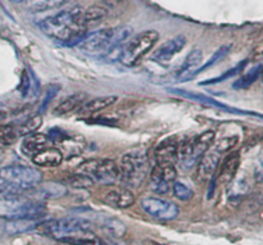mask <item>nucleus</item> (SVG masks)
Segmentation results:
<instances>
[{"instance_id": "1a4fd4ad", "label": "nucleus", "mask_w": 263, "mask_h": 245, "mask_svg": "<svg viewBox=\"0 0 263 245\" xmlns=\"http://www.w3.org/2000/svg\"><path fill=\"white\" fill-rule=\"evenodd\" d=\"M77 172L87 175L94 180V182L108 186L120 181L118 164L112 159H90L80 164Z\"/></svg>"}, {"instance_id": "c756f323", "label": "nucleus", "mask_w": 263, "mask_h": 245, "mask_svg": "<svg viewBox=\"0 0 263 245\" xmlns=\"http://www.w3.org/2000/svg\"><path fill=\"white\" fill-rule=\"evenodd\" d=\"M105 15H107V9L100 7V5H92V7L84 10L85 22H86L87 27H89V25H92V23H97L99 21H102Z\"/></svg>"}, {"instance_id": "39448f33", "label": "nucleus", "mask_w": 263, "mask_h": 245, "mask_svg": "<svg viewBox=\"0 0 263 245\" xmlns=\"http://www.w3.org/2000/svg\"><path fill=\"white\" fill-rule=\"evenodd\" d=\"M120 182L126 187H139L151 171L149 156L144 149L127 152L118 164Z\"/></svg>"}, {"instance_id": "9d476101", "label": "nucleus", "mask_w": 263, "mask_h": 245, "mask_svg": "<svg viewBox=\"0 0 263 245\" xmlns=\"http://www.w3.org/2000/svg\"><path fill=\"white\" fill-rule=\"evenodd\" d=\"M176 167L171 162H156L151 171V189L157 194H167L176 181Z\"/></svg>"}, {"instance_id": "e433bc0d", "label": "nucleus", "mask_w": 263, "mask_h": 245, "mask_svg": "<svg viewBox=\"0 0 263 245\" xmlns=\"http://www.w3.org/2000/svg\"><path fill=\"white\" fill-rule=\"evenodd\" d=\"M55 245H72V244H66V243H58V244H55Z\"/></svg>"}, {"instance_id": "7c9ffc66", "label": "nucleus", "mask_w": 263, "mask_h": 245, "mask_svg": "<svg viewBox=\"0 0 263 245\" xmlns=\"http://www.w3.org/2000/svg\"><path fill=\"white\" fill-rule=\"evenodd\" d=\"M67 184L72 187H76V189H86V187H91L92 185H95V182L94 180H92L91 177L87 176V175L77 172V174L68 177Z\"/></svg>"}, {"instance_id": "c85d7f7f", "label": "nucleus", "mask_w": 263, "mask_h": 245, "mask_svg": "<svg viewBox=\"0 0 263 245\" xmlns=\"http://www.w3.org/2000/svg\"><path fill=\"white\" fill-rule=\"evenodd\" d=\"M20 138L14 125H0V145L9 146Z\"/></svg>"}, {"instance_id": "423d86ee", "label": "nucleus", "mask_w": 263, "mask_h": 245, "mask_svg": "<svg viewBox=\"0 0 263 245\" xmlns=\"http://www.w3.org/2000/svg\"><path fill=\"white\" fill-rule=\"evenodd\" d=\"M46 213L45 205L35 199L22 195L0 197V217L12 220H37Z\"/></svg>"}, {"instance_id": "c9c22d12", "label": "nucleus", "mask_w": 263, "mask_h": 245, "mask_svg": "<svg viewBox=\"0 0 263 245\" xmlns=\"http://www.w3.org/2000/svg\"><path fill=\"white\" fill-rule=\"evenodd\" d=\"M12 2H14V3H23V2H25V0H12Z\"/></svg>"}, {"instance_id": "2eb2a0df", "label": "nucleus", "mask_w": 263, "mask_h": 245, "mask_svg": "<svg viewBox=\"0 0 263 245\" xmlns=\"http://www.w3.org/2000/svg\"><path fill=\"white\" fill-rule=\"evenodd\" d=\"M240 154L238 152L229 153L220 163V171L217 174V180L222 184H229L235 179L236 174L240 167Z\"/></svg>"}, {"instance_id": "0eeeda50", "label": "nucleus", "mask_w": 263, "mask_h": 245, "mask_svg": "<svg viewBox=\"0 0 263 245\" xmlns=\"http://www.w3.org/2000/svg\"><path fill=\"white\" fill-rule=\"evenodd\" d=\"M159 39L156 30H146L130 37L118 54V62L126 67H135L153 49Z\"/></svg>"}, {"instance_id": "473e14b6", "label": "nucleus", "mask_w": 263, "mask_h": 245, "mask_svg": "<svg viewBox=\"0 0 263 245\" xmlns=\"http://www.w3.org/2000/svg\"><path fill=\"white\" fill-rule=\"evenodd\" d=\"M246 64H247V61L241 62L240 64H238V66H236V67H234L233 69H230V71H228V72H226L225 74H221V76L216 77V79L207 80V81L203 82V85H208V84H218V82H222L223 80L230 79L231 76H234V74H236V73H238V72L243 71V68H244V67H246Z\"/></svg>"}, {"instance_id": "6e6552de", "label": "nucleus", "mask_w": 263, "mask_h": 245, "mask_svg": "<svg viewBox=\"0 0 263 245\" xmlns=\"http://www.w3.org/2000/svg\"><path fill=\"white\" fill-rule=\"evenodd\" d=\"M216 140L215 131H205L199 134L194 139L185 140L184 143L179 144L177 150V161L180 162L181 167L189 169L197 166L203 156L213 146Z\"/></svg>"}, {"instance_id": "20e7f679", "label": "nucleus", "mask_w": 263, "mask_h": 245, "mask_svg": "<svg viewBox=\"0 0 263 245\" xmlns=\"http://www.w3.org/2000/svg\"><path fill=\"white\" fill-rule=\"evenodd\" d=\"M43 174L28 166H8L0 169V197L21 195L41 185Z\"/></svg>"}, {"instance_id": "f257e3e1", "label": "nucleus", "mask_w": 263, "mask_h": 245, "mask_svg": "<svg viewBox=\"0 0 263 245\" xmlns=\"http://www.w3.org/2000/svg\"><path fill=\"white\" fill-rule=\"evenodd\" d=\"M39 230L58 243L72 245H102L92 231L91 222L82 217H64L39 223Z\"/></svg>"}, {"instance_id": "4468645a", "label": "nucleus", "mask_w": 263, "mask_h": 245, "mask_svg": "<svg viewBox=\"0 0 263 245\" xmlns=\"http://www.w3.org/2000/svg\"><path fill=\"white\" fill-rule=\"evenodd\" d=\"M222 153L217 150L216 148H211L204 156L200 158V161L197 164V174L200 179L207 180L211 179L213 175H216L218 166L221 163Z\"/></svg>"}, {"instance_id": "a878e982", "label": "nucleus", "mask_w": 263, "mask_h": 245, "mask_svg": "<svg viewBox=\"0 0 263 245\" xmlns=\"http://www.w3.org/2000/svg\"><path fill=\"white\" fill-rule=\"evenodd\" d=\"M39 87V81L35 77V74H32L31 72L25 71L21 77V84H20V91L23 97H28L31 92L33 91V94H36Z\"/></svg>"}, {"instance_id": "412c9836", "label": "nucleus", "mask_w": 263, "mask_h": 245, "mask_svg": "<svg viewBox=\"0 0 263 245\" xmlns=\"http://www.w3.org/2000/svg\"><path fill=\"white\" fill-rule=\"evenodd\" d=\"M202 59L203 53L200 49H194V50L190 51L186 58H185L184 64L181 67V71H180V80L181 81H189V80H192V74L199 68V64L202 63Z\"/></svg>"}, {"instance_id": "f704fd0d", "label": "nucleus", "mask_w": 263, "mask_h": 245, "mask_svg": "<svg viewBox=\"0 0 263 245\" xmlns=\"http://www.w3.org/2000/svg\"><path fill=\"white\" fill-rule=\"evenodd\" d=\"M236 143H238V138H236V136H231V138L221 139L220 141H217L215 148L217 149V150H220L222 154H225L229 153V152L236 145Z\"/></svg>"}, {"instance_id": "4c0bfd02", "label": "nucleus", "mask_w": 263, "mask_h": 245, "mask_svg": "<svg viewBox=\"0 0 263 245\" xmlns=\"http://www.w3.org/2000/svg\"><path fill=\"white\" fill-rule=\"evenodd\" d=\"M262 77H263V68H262Z\"/></svg>"}, {"instance_id": "ddd939ff", "label": "nucleus", "mask_w": 263, "mask_h": 245, "mask_svg": "<svg viewBox=\"0 0 263 245\" xmlns=\"http://www.w3.org/2000/svg\"><path fill=\"white\" fill-rule=\"evenodd\" d=\"M102 199L105 204L110 205V207L126 210V208H130L131 205L135 204L136 198L128 187L117 186L110 187L108 192H105Z\"/></svg>"}, {"instance_id": "7ed1b4c3", "label": "nucleus", "mask_w": 263, "mask_h": 245, "mask_svg": "<svg viewBox=\"0 0 263 245\" xmlns=\"http://www.w3.org/2000/svg\"><path fill=\"white\" fill-rule=\"evenodd\" d=\"M133 28L130 26H118L113 28H103L95 32L86 33L77 44L80 50L89 56L103 58L110 54H120L126 41L130 39Z\"/></svg>"}, {"instance_id": "393cba45", "label": "nucleus", "mask_w": 263, "mask_h": 245, "mask_svg": "<svg viewBox=\"0 0 263 245\" xmlns=\"http://www.w3.org/2000/svg\"><path fill=\"white\" fill-rule=\"evenodd\" d=\"M43 125V116L41 115H33L30 118H26L25 121H22L21 123H18L15 126L18 131V135L20 136H26L28 134L36 133L39 128Z\"/></svg>"}, {"instance_id": "9b49d317", "label": "nucleus", "mask_w": 263, "mask_h": 245, "mask_svg": "<svg viewBox=\"0 0 263 245\" xmlns=\"http://www.w3.org/2000/svg\"><path fill=\"white\" fill-rule=\"evenodd\" d=\"M141 208L153 218L162 221H171L179 216V207L175 203L161 198L149 197L141 200Z\"/></svg>"}, {"instance_id": "dca6fc26", "label": "nucleus", "mask_w": 263, "mask_h": 245, "mask_svg": "<svg viewBox=\"0 0 263 245\" xmlns=\"http://www.w3.org/2000/svg\"><path fill=\"white\" fill-rule=\"evenodd\" d=\"M49 143V138L43 133H32L28 134L23 138L22 144H21V152L25 154L26 157H31L32 158L35 154L41 152L43 149L46 148Z\"/></svg>"}, {"instance_id": "72a5a7b5", "label": "nucleus", "mask_w": 263, "mask_h": 245, "mask_svg": "<svg viewBox=\"0 0 263 245\" xmlns=\"http://www.w3.org/2000/svg\"><path fill=\"white\" fill-rule=\"evenodd\" d=\"M39 194H43L45 198H53V197H62L61 194H66V189L58 185L50 184L48 186H44L39 190Z\"/></svg>"}, {"instance_id": "a211bd4d", "label": "nucleus", "mask_w": 263, "mask_h": 245, "mask_svg": "<svg viewBox=\"0 0 263 245\" xmlns=\"http://www.w3.org/2000/svg\"><path fill=\"white\" fill-rule=\"evenodd\" d=\"M179 144L180 143L176 140V138H168L161 141L154 150L156 162H171V163H174L175 159L177 158Z\"/></svg>"}, {"instance_id": "cd10ccee", "label": "nucleus", "mask_w": 263, "mask_h": 245, "mask_svg": "<svg viewBox=\"0 0 263 245\" xmlns=\"http://www.w3.org/2000/svg\"><path fill=\"white\" fill-rule=\"evenodd\" d=\"M229 51H230V46H226V45L225 46H221V48L218 49V50L216 51V53L213 54V55L211 56V58L208 59V61L205 62L204 64H203V66H200L199 68H198L197 71H195L194 73L192 74V80L194 79L195 76H198V74H199V73H202L203 71H205V69L211 68V67H212V66H216V64H217L218 62L221 61V59H223L226 55H228Z\"/></svg>"}, {"instance_id": "f3484780", "label": "nucleus", "mask_w": 263, "mask_h": 245, "mask_svg": "<svg viewBox=\"0 0 263 245\" xmlns=\"http://www.w3.org/2000/svg\"><path fill=\"white\" fill-rule=\"evenodd\" d=\"M31 159L39 167H58L63 163L64 154L58 148H45Z\"/></svg>"}, {"instance_id": "4be33fe9", "label": "nucleus", "mask_w": 263, "mask_h": 245, "mask_svg": "<svg viewBox=\"0 0 263 245\" xmlns=\"http://www.w3.org/2000/svg\"><path fill=\"white\" fill-rule=\"evenodd\" d=\"M100 228L113 238H122L126 233L125 223L113 217H100Z\"/></svg>"}, {"instance_id": "f8f14e48", "label": "nucleus", "mask_w": 263, "mask_h": 245, "mask_svg": "<svg viewBox=\"0 0 263 245\" xmlns=\"http://www.w3.org/2000/svg\"><path fill=\"white\" fill-rule=\"evenodd\" d=\"M186 45V37L184 35L175 36L167 40L163 45L159 46L152 55V59L159 64H166L171 62Z\"/></svg>"}, {"instance_id": "b1692460", "label": "nucleus", "mask_w": 263, "mask_h": 245, "mask_svg": "<svg viewBox=\"0 0 263 245\" xmlns=\"http://www.w3.org/2000/svg\"><path fill=\"white\" fill-rule=\"evenodd\" d=\"M39 223L40 221L37 222V220H12L5 223V231L9 235H15V234L32 230L33 228L39 226Z\"/></svg>"}, {"instance_id": "f03ea898", "label": "nucleus", "mask_w": 263, "mask_h": 245, "mask_svg": "<svg viewBox=\"0 0 263 245\" xmlns=\"http://www.w3.org/2000/svg\"><path fill=\"white\" fill-rule=\"evenodd\" d=\"M40 28L48 37L63 44H79L87 33L84 10L80 7L61 10L40 22Z\"/></svg>"}, {"instance_id": "5701e85b", "label": "nucleus", "mask_w": 263, "mask_h": 245, "mask_svg": "<svg viewBox=\"0 0 263 245\" xmlns=\"http://www.w3.org/2000/svg\"><path fill=\"white\" fill-rule=\"evenodd\" d=\"M68 0H25V5L30 12H45L62 7Z\"/></svg>"}, {"instance_id": "2f4dec72", "label": "nucleus", "mask_w": 263, "mask_h": 245, "mask_svg": "<svg viewBox=\"0 0 263 245\" xmlns=\"http://www.w3.org/2000/svg\"><path fill=\"white\" fill-rule=\"evenodd\" d=\"M172 192H174V195L177 198V199L182 200V202H187V200L193 199L194 198V192L193 189H190L187 185H185L184 182L175 181L172 184Z\"/></svg>"}, {"instance_id": "bb28decb", "label": "nucleus", "mask_w": 263, "mask_h": 245, "mask_svg": "<svg viewBox=\"0 0 263 245\" xmlns=\"http://www.w3.org/2000/svg\"><path fill=\"white\" fill-rule=\"evenodd\" d=\"M262 68L263 66L259 64V66H256L254 68H252L249 72H247L243 77H240V79L233 85L234 89H247V87H249L251 85H253L254 82L257 81V79L259 77V74L262 73Z\"/></svg>"}, {"instance_id": "6ab92c4d", "label": "nucleus", "mask_w": 263, "mask_h": 245, "mask_svg": "<svg viewBox=\"0 0 263 245\" xmlns=\"http://www.w3.org/2000/svg\"><path fill=\"white\" fill-rule=\"evenodd\" d=\"M117 102V97L115 95H107V97H99L94 98L91 100H86L84 104L80 107V109L77 110L79 115L81 116H89L94 115V113L102 112V110L107 109L110 105H113Z\"/></svg>"}, {"instance_id": "aec40b11", "label": "nucleus", "mask_w": 263, "mask_h": 245, "mask_svg": "<svg viewBox=\"0 0 263 245\" xmlns=\"http://www.w3.org/2000/svg\"><path fill=\"white\" fill-rule=\"evenodd\" d=\"M87 100V95L84 92H76V94H72L69 97H67L66 99L62 100L58 105L54 109V113L57 116H64L68 115V113L74 112V110H79L80 107L84 104Z\"/></svg>"}]
</instances>
